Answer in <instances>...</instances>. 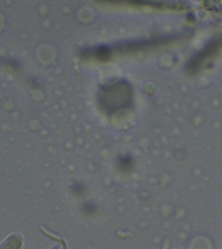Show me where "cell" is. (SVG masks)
<instances>
[{
	"label": "cell",
	"instance_id": "1",
	"mask_svg": "<svg viewBox=\"0 0 222 249\" xmlns=\"http://www.w3.org/2000/svg\"><path fill=\"white\" fill-rule=\"evenodd\" d=\"M98 100L101 108L107 113H113L128 107L132 101V89L126 82L118 81L100 89Z\"/></svg>",
	"mask_w": 222,
	"mask_h": 249
}]
</instances>
